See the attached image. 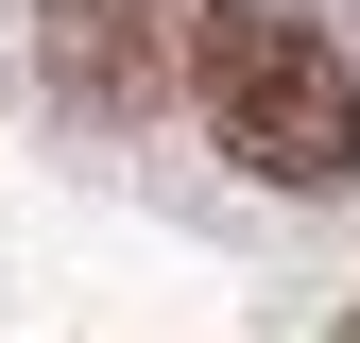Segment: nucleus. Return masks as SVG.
<instances>
[{
    "label": "nucleus",
    "instance_id": "nucleus-1",
    "mask_svg": "<svg viewBox=\"0 0 360 343\" xmlns=\"http://www.w3.org/2000/svg\"><path fill=\"white\" fill-rule=\"evenodd\" d=\"M189 103L257 189H343L360 172V69L309 0H206L189 18Z\"/></svg>",
    "mask_w": 360,
    "mask_h": 343
},
{
    "label": "nucleus",
    "instance_id": "nucleus-3",
    "mask_svg": "<svg viewBox=\"0 0 360 343\" xmlns=\"http://www.w3.org/2000/svg\"><path fill=\"white\" fill-rule=\"evenodd\" d=\"M343 343H360V309H343Z\"/></svg>",
    "mask_w": 360,
    "mask_h": 343
},
{
    "label": "nucleus",
    "instance_id": "nucleus-2",
    "mask_svg": "<svg viewBox=\"0 0 360 343\" xmlns=\"http://www.w3.org/2000/svg\"><path fill=\"white\" fill-rule=\"evenodd\" d=\"M34 52L86 120H138L172 103V0H34Z\"/></svg>",
    "mask_w": 360,
    "mask_h": 343
}]
</instances>
